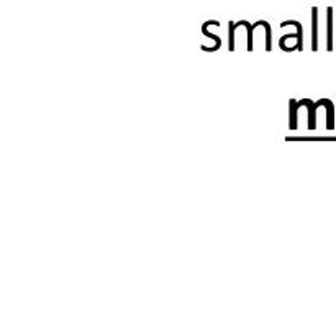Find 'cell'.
I'll return each mask as SVG.
<instances>
[{"label":"cell","mask_w":336,"mask_h":315,"mask_svg":"<svg viewBox=\"0 0 336 315\" xmlns=\"http://www.w3.org/2000/svg\"><path fill=\"white\" fill-rule=\"evenodd\" d=\"M220 26V22L218 20H207L205 23L202 25V33L205 36H208V38H212L213 41H215V44L212 46V48H208V46H202V51H207V52H215V51H218L220 48H221V39H220V36L218 35H215V33H210L208 31V26Z\"/></svg>","instance_id":"cell-1"},{"label":"cell","mask_w":336,"mask_h":315,"mask_svg":"<svg viewBox=\"0 0 336 315\" xmlns=\"http://www.w3.org/2000/svg\"><path fill=\"white\" fill-rule=\"evenodd\" d=\"M299 105L307 107V110H308V130H315L317 128V109L320 107V103L310 100V98H302V100H299Z\"/></svg>","instance_id":"cell-2"},{"label":"cell","mask_w":336,"mask_h":315,"mask_svg":"<svg viewBox=\"0 0 336 315\" xmlns=\"http://www.w3.org/2000/svg\"><path fill=\"white\" fill-rule=\"evenodd\" d=\"M318 49V7H312V51Z\"/></svg>","instance_id":"cell-3"},{"label":"cell","mask_w":336,"mask_h":315,"mask_svg":"<svg viewBox=\"0 0 336 315\" xmlns=\"http://www.w3.org/2000/svg\"><path fill=\"white\" fill-rule=\"evenodd\" d=\"M326 49L333 51V7L326 9Z\"/></svg>","instance_id":"cell-4"},{"label":"cell","mask_w":336,"mask_h":315,"mask_svg":"<svg viewBox=\"0 0 336 315\" xmlns=\"http://www.w3.org/2000/svg\"><path fill=\"white\" fill-rule=\"evenodd\" d=\"M321 107L326 109V128H334V103L331 98H321Z\"/></svg>","instance_id":"cell-5"},{"label":"cell","mask_w":336,"mask_h":315,"mask_svg":"<svg viewBox=\"0 0 336 315\" xmlns=\"http://www.w3.org/2000/svg\"><path fill=\"white\" fill-rule=\"evenodd\" d=\"M302 107L299 105V100L291 98L289 100V128L291 130H297V110Z\"/></svg>","instance_id":"cell-6"},{"label":"cell","mask_w":336,"mask_h":315,"mask_svg":"<svg viewBox=\"0 0 336 315\" xmlns=\"http://www.w3.org/2000/svg\"><path fill=\"white\" fill-rule=\"evenodd\" d=\"M289 25H294L295 28H297L299 38H297V46H295V49L302 51V49H304V30H302V23L297 22V20H287V22H282V23H281L282 28H284V26H289Z\"/></svg>","instance_id":"cell-7"},{"label":"cell","mask_w":336,"mask_h":315,"mask_svg":"<svg viewBox=\"0 0 336 315\" xmlns=\"http://www.w3.org/2000/svg\"><path fill=\"white\" fill-rule=\"evenodd\" d=\"M238 23V26H246L248 28V51H253V31L254 28H258V26H261V20H258L254 25H251L249 22H246V20H241V22H236Z\"/></svg>","instance_id":"cell-8"},{"label":"cell","mask_w":336,"mask_h":315,"mask_svg":"<svg viewBox=\"0 0 336 315\" xmlns=\"http://www.w3.org/2000/svg\"><path fill=\"white\" fill-rule=\"evenodd\" d=\"M236 28H238V23L232 22V20H230V23H228V49H230V51H235V48H236V44H235V33H236Z\"/></svg>","instance_id":"cell-9"},{"label":"cell","mask_w":336,"mask_h":315,"mask_svg":"<svg viewBox=\"0 0 336 315\" xmlns=\"http://www.w3.org/2000/svg\"><path fill=\"white\" fill-rule=\"evenodd\" d=\"M262 26H264V31H266V51H271L272 49V28L266 20H262Z\"/></svg>","instance_id":"cell-10"}]
</instances>
